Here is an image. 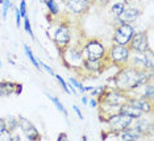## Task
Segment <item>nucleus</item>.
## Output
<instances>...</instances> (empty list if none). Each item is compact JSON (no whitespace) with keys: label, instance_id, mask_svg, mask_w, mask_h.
I'll list each match as a JSON object with an SVG mask.
<instances>
[{"label":"nucleus","instance_id":"7","mask_svg":"<svg viewBox=\"0 0 154 141\" xmlns=\"http://www.w3.org/2000/svg\"><path fill=\"white\" fill-rule=\"evenodd\" d=\"M134 27L132 24H127V23H121L116 25V29L113 32V37L112 40L116 45H128L129 41L132 40L133 34H134Z\"/></svg>","mask_w":154,"mask_h":141},{"label":"nucleus","instance_id":"18","mask_svg":"<svg viewBox=\"0 0 154 141\" xmlns=\"http://www.w3.org/2000/svg\"><path fill=\"white\" fill-rule=\"evenodd\" d=\"M142 94L140 95L141 98H145V99H148V100H152L153 102V98H154V89H153V84L152 82H149V83H146L145 86H142Z\"/></svg>","mask_w":154,"mask_h":141},{"label":"nucleus","instance_id":"1","mask_svg":"<svg viewBox=\"0 0 154 141\" xmlns=\"http://www.w3.org/2000/svg\"><path fill=\"white\" fill-rule=\"evenodd\" d=\"M138 75H140V70L134 69L133 66H124L120 67L119 71L113 78L108 79V83L112 82L113 83V89H117L120 91L129 94L131 91L138 90Z\"/></svg>","mask_w":154,"mask_h":141},{"label":"nucleus","instance_id":"42","mask_svg":"<svg viewBox=\"0 0 154 141\" xmlns=\"http://www.w3.org/2000/svg\"><path fill=\"white\" fill-rule=\"evenodd\" d=\"M0 4H3V0H0Z\"/></svg>","mask_w":154,"mask_h":141},{"label":"nucleus","instance_id":"27","mask_svg":"<svg viewBox=\"0 0 154 141\" xmlns=\"http://www.w3.org/2000/svg\"><path fill=\"white\" fill-rule=\"evenodd\" d=\"M3 11H2V17L3 20H7L8 17V11L11 9V0H3Z\"/></svg>","mask_w":154,"mask_h":141},{"label":"nucleus","instance_id":"3","mask_svg":"<svg viewBox=\"0 0 154 141\" xmlns=\"http://www.w3.org/2000/svg\"><path fill=\"white\" fill-rule=\"evenodd\" d=\"M83 59H104L107 57V49L96 38L87 40L82 46Z\"/></svg>","mask_w":154,"mask_h":141},{"label":"nucleus","instance_id":"31","mask_svg":"<svg viewBox=\"0 0 154 141\" xmlns=\"http://www.w3.org/2000/svg\"><path fill=\"white\" fill-rule=\"evenodd\" d=\"M38 63H40V67H41V69H44L45 71H46V73H49V74H50L51 77H54V74H55V73H54L53 67H50V66H48L46 63H44L42 61H38Z\"/></svg>","mask_w":154,"mask_h":141},{"label":"nucleus","instance_id":"8","mask_svg":"<svg viewBox=\"0 0 154 141\" xmlns=\"http://www.w3.org/2000/svg\"><path fill=\"white\" fill-rule=\"evenodd\" d=\"M53 41L61 50H63L65 48L69 46L70 41H71V29H70V27L67 24H65V23L59 24L58 28L54 32Z\"/></svg>","mask_w":154,"mask_h":141},{"label":"nucleus","instance_id":"37","mask_svg":"<svg viewBox=\"0 0 154 141\" xmlns=\"http://www.w3.org/2000/svg\"><path fill=\"white\" fill-rule=\"evenodd\" d=\"M80 100H82V104H85V105H87V103H88V98L87 96H82Z\"/></svg>","mask_w":154,"mask_h":141},{"label":"nucleus","instance_id":"13","mask_svg":"<svg viewBox=\"0 0 154 141\" xmlns=\"http://www.w3.org/2000/svg\"><path fill=\"white\" fill-rule=\"evenodd\" d=\"M107 58L104 59H83L82 69L88 74H100L104 70Z\"/></svg>","mask_w":154,"mask_h":141},{"label":"nucleus","instance_id":"20","mask_svg":"<svg viewBox=\"0 0 154 141\" xmlns=\"http://www.w3.org/2000/svg\"><path fill=\"white\" fill-rule=\"evenodd\" d=\"M24 52H25V55L28 58H29V61L32 62V65L36 67L37 70H40L41 71V67H40V63H38V61L36 58H34V55H33V52H32V49H30L28 45H24Z\"/></svg>","mask_w":154,"mask_h":141},{"label":"nucleus","instance_id":"5","mask_svg":"<svg viewBox=\"0 0 154 141\" xmlns=\"http://www.w3.org/2000/svg\"><path fill=\"white\" fill-rule=\"evenodd\" d=\"M62 52V59L67 69H82L83 65V54L82 48L69 46L65 48Z\"/></svg>","mask_w":154,"mask_h":141},{"label":"nucleus","instance_id":"29","mask_svg":"<svg viewBox=\"0 0 154 141\" xmlns=\"http://www.w3.org/2000/svg\"><path fill=\"white\" fill-rule=\"evenodd\" d=\"M107 90V87L106 86H97V87H94L92 90L90 91L91 92V96H95V98H99L101 94L104 92V91Z\"/></svg>","mask_w":154,"mask_h":141},{"label":"nucleus","instance_id":"9","mask_svg":"<svg viewBox=\"0 0 154 141\" xmlns=\"http://www.w3.org/2000/svg\"><path fill=\"white\" fill-rule=\"evenodd\" d=\"M128 48L131 52H140V53L148 52L150 46L146 32H134L132 40L128 44Z\"/></svg>","mask_w":154,"mask_h":141},{"label":"nucleus","instance_id":"26","mask_svg":"<svg viewBox=\"0 0 154 141\" xmlns=\"http://www.w3.org/2000/svg\"><path fill=\"white\" fill-rule=\"evenodd\" d=\"M24 29H25V32L28 34L30 36V38L32 40H34V33H33V29H32V24H30V20H29V17H24Z\"/></svg>","mask_w":154,"mask_h":141},{"label":"nucleus","instance_id":"34","mask_svg":"<svg viewBox=\"0 0 154 141\" xmlns=\"http://www.w3.org/2000/svg\"><path fill=\"white\" fill-rule=\"evenodd\" d=\"M23 92V84L21 83H16V90H15V95H20Z\"/></svg>","mask_w":154,"mask_h":141},{"label":"nucleus","instance_id":"12","mask_svg":"<svg viewBox=\"0 0 154 141\" xmlns=\"http://www.w3.org/2000/svg\"><path fill=\"white\" fill-rule=\"evenodd\" d=\"M140 16H141V9L136 8V7H125L120 15L116 16V21L119 24L121 23L132 24L134 21H137ZM119 24H116V25H119Z\"/></svg>","mask_w":154,"mask_h":141},{"label":"nucleus","instance_id":"28","mask_svg":"<svg viewBox=\"0 0 154 141\" xmlns=\"http://www.w3.org/2000/svg\"><path fill=\"white\" fill-rule=\"evenodd\" d=\"M11 9L15 12V19H16V27L17 28H20L23 25V17H21V15H20V11H19V8H17L16 5H12L11 4Z\"/></svg>","mask_w":154,"mask_h":141},{"label":"nucleus","instance_id":"21","mask_svg":"<svg viewBox=\"0 0 154 141\" xmlns=\"http://www.w3.org/2000/svg\"><path fill=\"white\" fill-rule=\"evenodd\" d=\"M5 123H7V129H8L11 133L17 132V129H19V120H17V118L11 116V118L7 119Z\"/></svg>","mask_w":154,"mask_h":141},{"label":"nucleus","instance_id":"2","mask_svg":"<svg viewBox=\"0 0 154 141\" xmlns=\"http://www.w3.org/2000/svg\"><path fill=\"white\" fill-rule=\"evenodd\" d=\"M107 61L116 65L117 67H124L129 63V58H131V50H129L128 45H112L109 50H107Z\"/></svg>","mask_w":154,"mask_h":141},{"label":"nucleus","instance_id":"17","mask_svg":"<svg viewBox=\"0 0 154 141\" xmlns=\"http://www.w3.org/2000/svg\"><path fill=\"white\" fill-rule=\"evenodd\" d=\"M45 95H46V96L49 98V100H50L51 103L55 105V108H57V110L61 112V114H63V115H65V118L67 119V118H69V112H67V110L65 108V105L61 103V100H59L57 96H54V95H50L49 92H45Z\"/></svg>","mask_w":154,"mask_h":141},{"label":"nucleus","instance_id":"23","mask_svg":"<svg viewBox=\"0 0 154 141\" xmlns=\"http://www.w3.org/2000/svg\"><path fill=\"white\" fill-rule=\"evenodd\" d=\"M127 7V4H125L124 2H117V3H113L111 7V12L112 13H115L116 16H119L120 13L124 11V8Z\"/></svg>","mask_w":154,"mask_h":141},{"label":"nucleus","instance_id":"25","mask_svg":"<svg viewBox=\"0 0 154 141\" xmlns=\"http://www.w3.org/2000/svg\"><path fill=\"white\" fill-rule=\"evenodd\" d=\"M54 78L55 79H57V82L59 83V86H61L62 87V90H63L65 91V92L66 94H71V91H70V89H69V86H67V82H66V80L63 79V78H62V77L61 75H58V74H54Z\"/></svg>","mask_w":154,"mask_h":141},{"label":"nucleus","instance_id":"22","mask_svg":"<svg viewBox=\"0 0 154 141\" xmlns=\"http://www.w3.org/2000/svg\"><path fill=\"white\" fill-rule=\"evenodd\" d=\"M7 137L8 140H11V132L7 129V123H5V119L0 118V140Z\"/></svg>","mask_w":154,"mask_h":141},{"label":"nucleus","instance_id":"32","mask_svg":"<svg viewBox=\"0 0 154 141\" xmlns=\"http://www.w3.org/2000/svg\"><path fill=\"white\" fill-rule=\"evenodd\" d=\"M87 105H90V107H92V108H97V107H99V102H97V99L95 96H91L88 99V103H87Z\"/></svg>","mask_w":154,"mask_h":141},{"label":"nucleus","instance_id":"14","mask_svg":"<svg viewBox=\"0 0 154 141\" xmlns=\"http://www.w3.org/2000/svg\"><path fill=\"white\" fill-rule=\"evenodd\" d=\"M127 103L134 105V107L140 108L143 115H148V114H152V110H153V103L152 100H148L145 98H141V96H128L127 99Z\"/></svg>","mask_w":154,"mask_h":141},{"label":"nucleus","instance_id":"41","mask_svg":"<svg viewBox=\"0 0 154 141\" xmlns=\"http://www.w3.org/2000/svg\"><path fill=\"white\" fill-rule=\"evenodd\" d=\"M0 69H2V61H0Z\"/></svg>","mask_w":154,"mask_h":141},{"label":"nucleus","instance_id":"30","mask_svg":"<svg viewBox=\"0 0 154 141\" xmlns=\"http://www.w3.org/2000/svg\"><path fill=\"white\" fill-rule=\"evenodd\" d=\"M19 11H20V15H21L23 19L28 16V8H26V2H25V0H20Z\"/></svg>","mask_w":154,"mask_h":141},{"label":"nucleus","instance_id":"38","mask_svg":"<svg viewBox=\"0 0 154 141\" xmlns=\"http://www.w3.org/2000/svg\"><path fill=\"white\" fill-rule=\"evenodd\" d=\"M92 89H94L92 86H87V87H85V92H86V91H91Z\"/></svg>","mask_w":154,"mask_h":141},{"label":"nucleus","instance_id":"43","mask_svg":"<svg viewBox=\"0 0 154 141\" xmlns=\"http://www.w3.org/2000/svg\"><path fill=\"white\" fill-rule=\"evenodd\" d=\"M62 2H65V0H62Z\"/></svg>","mask_w":154,"mask_h":141},{"label":"nucleus","instance_id":"15","mask_svg":"<svg viewBox=\"0 0 154 141\" xmlns=\"http://www.w3.org/2000/svg\"><path fill=\"white\" fill-rule=\"evenodd\" d=\"M119 112H121V114H124V115L131 116L132 119H137V118H141V116H143V112L140 110V108L134 107V105H132V104H129V103L121 104L120 108H119Z\"/></svg>","mask_w":154,"mask_h":141},{"label":"nucleus","instance_id":"24","mask_svg":"<svg viewBox=\"0 0 154 141\" xmlns=\"http://www.w3.org/2000/svg\"><path fill=\"white\" fill-rule=\"evenodd\" d=\"M69 83H71L76 89V91H79L80 94H85V86H83V83L80 80L74 78V77H69Z\"/></svg>","mask_w":154,"mask_h":141},{"label":"nucleus","instance_id":"11","mask_svg":"<svg viewBox=\"0 0 154 141\" xmlns=\"http://www.w3.org/2000/svg\"><path fill=\"white\" fill-rule=\"evenodd\" d=\"M66 7L70 12H72L74 15H85L88 12L91 8V0H65Z\"/></svg>","mask_w":154,"mask_h":141},{"label":"nucleus","instance_id":"35","mask_svg":"<svg viewBox=\"0 0 154 141\" xmlns=\"http://www.w3.org/2000/svg\"><path fill=\"white\" fill-rule=\"evenodd\" d=\"M58 140H59V141H61V140H67V135H66L65 132L59 133V135H58Z\"/></svg>","mask_w":154,"mask_h":141},{"label":"nucleus","instance_id":"39","mask_svg":"<svg viewBox=\"0 0 154 141\" xmlns=\"http://www.w3.org/2000/svg\"><path fill=\"white\" fill-rule=\"evenodd\" d=\"M82 140H83V141H87V136L83 135V136H82Z\"/></svg>","mask_w":154,"mask_h":141},{"label":"nucleus","instance_id":"33","mask_svg":"<svg viewBox=\"0 0 154 141\" xmlns=\"http://www.w3.org/2000/svg\"><path fill=\"white\" fill-rule=\"evenodd\" d=\"M72 110H74V112L76 115H78V118L80 119V120H83V114H82V111H80V108L78 107V105L74 104V105H72Z\"/></svg>","mask_w":154,"mask_h":141},{"label":"nucleus","instance_id":"36","mask_svg":"<svg viewBox=\"0 0 154 141\" xmlns=\"http://www.w3.org/2000/svg\"><path fill=\"white\" fill-rule=\"evenodd\" d=\"M97 3H100V4H104V5H107V4H109V3L112 2V0H96Z\"/></svg>","mask_w":154,"mask_h":141},{"label":"nucleus","instance_id":"19","mask_svg":"<svg viewBox=\"0 0 154 141\" xmlns=\"http://www.w3.org/2000/svg\"><path fill=\"white\" fill-rule=\"evenodd\" d=\"M45 4H46L51 16H58L59 15V5H58L57 0H46Z\"/></svg>","mask_w":154,"mask_h":141},{"label":"nucleus","instance_id":"40","mask_svg":"<svg viewBox=\"0 0 154 141\" xmlns=\"http://www.w3.org/2000/svg\"><path fill=\"white\" fill-rule=\"evenodd\" d=\"M40 2H41V3H44V4H45V3H46V0H40Z\"/></svg>","mask_w":154,"mask_h":141},{"label":"nucleus","instance_id":"4","mask_svg":"<svg viewBox=\"0 0 154 141\" xmlns=\"http://www.w3.org/2000/svg\"><path fill=\"white\" fill-rule=\"evenodd\" d=\"M104 123L108 125V128H109V132L112 133V136L116 137V135L119 132L124 131V129H127L129 125H132L133 119L131 118V116H128V115H124V114H121V112H117V114H113V115L108 116L106 120H104Z\"/></svg>","mask_w":154,"mask_h":141},{"label":"nucleus","instance_id":"10","mask_svg":"<svg viewBox=\"0 0 154 141\" xmlns=\"http://www.w3.org/2000/svg\"><path fill=\"white\" fill-rule=\"evenodd\" d=\"M17 120H19V128L23 131L24 136H25L28 140L36 141V140L41 139L40 132H38V129L36 128V125H34L32 121H29L26 118H24L21 115L17 118Z\"/></svg>","mask_w":154,"mask_h":141},{"label":"nucleus","instance_id":"16","mask_svg":"<svg viewBox=\"0 0 154 141\" xmlns=\"http://www.w3.org/2000/svg\"><path fill=\"white\" fill-rule=\"evenodd\" d=\"M16 83L9 80H0V98H8L15 94Z\"/></svg>","mask_w":154,"mask_h":141},{"label":"nucleus","instance_id":"6","mask_svg":"<svg viewBox=\"0 0 154 141\" xmlns=\"http://www.w3.org/2000/svg\"><path fill=\"white\" fill-rule=\"evenodd\" d=\"M129 94L120 91L117 89H111L106 90L99 98H96L99 104H108V105H121L124 103H127Z\"/></svg>","mask_w":154,"mask_h":141}]
</instances>
